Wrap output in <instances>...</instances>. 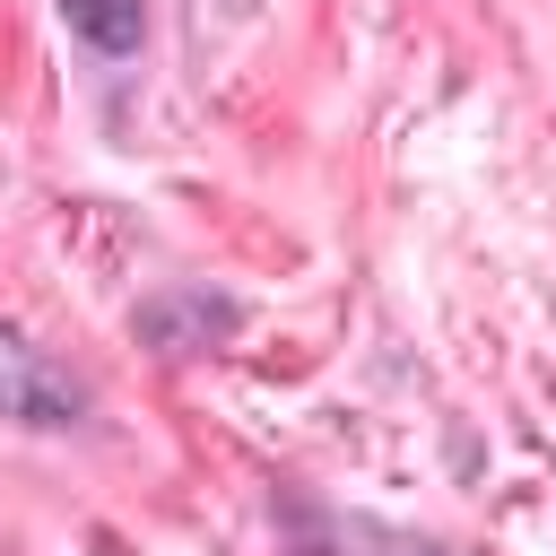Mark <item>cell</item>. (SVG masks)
<instances>
[{"label":"cell","mask_w":556,"mask_h":556,"mask_svg":"<svg viewBox=\"0 0 556 556\" xmlns=\"http://www.w3.org/2000/svg\"><path fill=\"white\" fill-rule=\"evenodd\" d=\"M78 408H87V391H78L26 330L0 321V417H17V426H70Z\"/></svg>","instance_id":"obj_1"},{"label":"cell","mask_w":556,"mask_h":556,"mask_svg":"<svg viewBox=\"0 0 556 556\" xmlns=\"http://www.w3.org/2000/svg\"><path fill=\"white\" fill-rule=\"evenodd\" d=\"M304 556H434V547H417V539H400V530H382V521L313 513V521H304Z\"/></svg>","instance_id":"obj_2"},{"label":"cell","mask_w":556,"mask_h":556,"mask_svg":"<svg viewBox=\"0 0 556 556\" xmlns=\"http://www.w3.org/2000/svg\"><path fill=\"white\" fill-rule=\"evenodd\" d=\"M61 17L96 43V52H130L148 35V0H61Z\"/></svg>","instance_id":"obj_3"}]
</instances>
